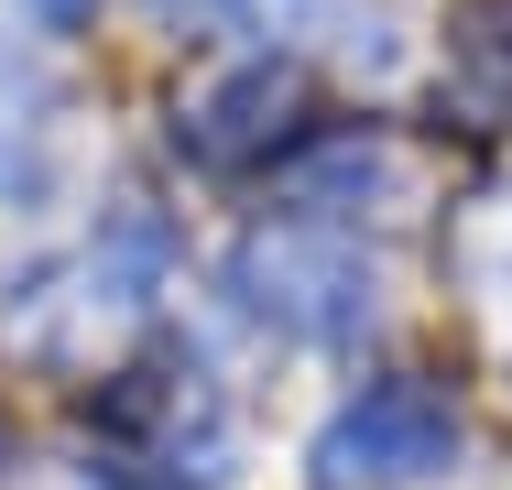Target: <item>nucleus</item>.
<instances>
[{"label": "nucleus", "mask_w": 512, "mask_h": 490, "mask_svg": "<svg viewBox=\"0 0 512 490\" xmlns=\"http://www.w3.org/2000/svg\"><path fill=\"white\" fill-rule=\"evenodd\" d=\"M327 458H371L360 480H414L447 458V403L436 392H371V414H349Z\"/></svg>", "instance_id": "f257e3e1"}]
</instances>
